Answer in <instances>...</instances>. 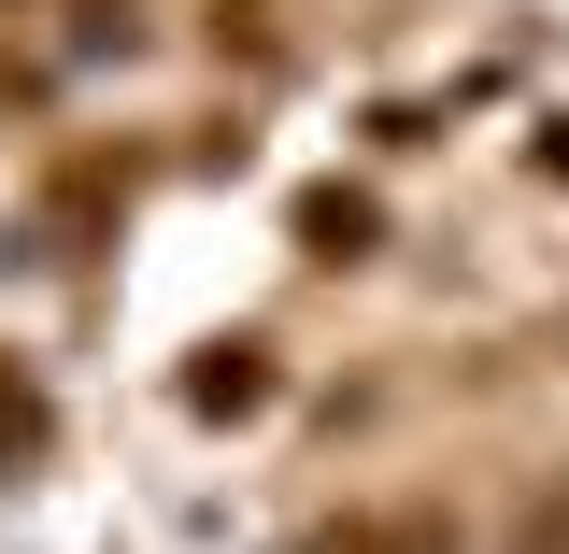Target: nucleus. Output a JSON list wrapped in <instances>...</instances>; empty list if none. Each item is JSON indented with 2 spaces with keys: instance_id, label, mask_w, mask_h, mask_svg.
Returning <instances> with one entry per match:
<instances>
[{
  "instance_id": "f257e3e1",
  "label": "nucleus",
  "mask_w": 569,
  "mask_h": 554,
  "mask_svg": "<svg viewBox=\"0 0 569 554\" xmlns=\"http://www.w3.org/2000/svg\"><path fill=\"white\" fill-rule=\"evenodd\" d=\"M43 441H58V413H43V384H29V370H0V470H29Z\"/></svg>"
},
{
  "instance_id": "f03ea898",
  "label": "nucleus",
  "mask_w": 569,
  "mask_h": 554,
  "mask_svg": "<svg viewBox=\"0 0 569 554\" xmlns=\"http://www.w3.org/2000/svg\"><path fill=\"white\" fill-rule=\"evenodd\" d=\"M186 399H200V413H257V355H242V342L200 355V384H186Z\"/></svg>"
},
{
  "instance_id": "7ed1b4c3",
  "label": "nucleus",
  "mask_w": 569,
  "mask_h": 554,
  "mask_svg": "<svg viewBox=\"0 0 569 554\" xmlns=\"http://www.w3.org/2000/svg\"><path fill=\"white\" fill-rule=\"evenodd\" d=\"M512 554H569V484L527 497V526H512Z\"/></svg>"
}]
</instances>
